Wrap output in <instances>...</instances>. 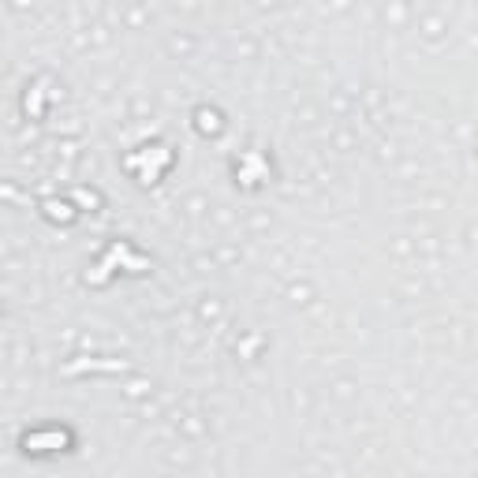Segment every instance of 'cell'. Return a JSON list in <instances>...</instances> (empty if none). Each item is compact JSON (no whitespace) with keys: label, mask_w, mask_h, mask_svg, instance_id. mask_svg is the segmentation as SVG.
<instances>
[{"label":"cell","mask_w":478,"mask_h":478,"mask_svg":"<svg viewBox=\"0 0 478 478\" xmlns=\"http://www.w3.org/2000/svg\"><path fill=\"white\" fill-rule=\"evenodd\" d=\"M68 441V433H57V430H49V433H34V437H27V449H45V444H64Z\"/></svg>","instance_id":"1"}]
</instances>
